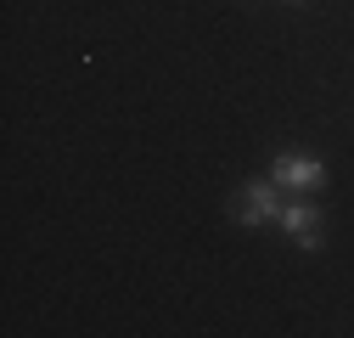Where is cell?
<instances>
[{
    "label": "cell",
    "mask_w": 354,
    "mask_h": 338,
    "mask_svg": "<svg viewBox=\"0 0 354 338\" xmlns=\"http://www.w3.org/2000/svg\"><path fill=\"white\" fill-rule=\"evenodd\" d=\"M231 215H236V226H270L281 215V186L276 181H248L231 197Z\"/></svg>",
    "instance_id": "7a4b0ae2"
},
{
    "label": "cell",
    "mask_w": 354,
    "mask_h": 338,
    "mask_svg": "<svg viewBox=\"0 0 354 338\" xmlns=\"http://www.w3.org/2000/svg\"><path fill=\"white\" fill-rule=\"evenodd\" d=\"M270 181H276L281 192H321V186H326V163L309 158V152H276Z\"/></svg>",
    "instance_id": "3957f363"
},
{
    "label": "cell",
    "mask_w": 354,
    "mask_h": 338,
    "mask_svg": "<svg viewBox=\"0 0 354 338\" xmlns=\"http://www.w3.org/2000/svg\"><path fill=\"white\" fill-rule=\"evenodd\" d=\"M292 6H309V0H292Z\"/></svg>",
    "instance_id": "277c9868"
},
{
    "label": "cell",
    "mask_w": 354,
    "mask_h": 338,
    "mask_svg": "<svg viewBox=\"0 0 354 338\" xmlns=\"http://www.w3.org/2000/svg\"><path fill=\"white\" fill-rule=\"evenodd\" d=\"M276 226H281V231H287V242H292V248H304V254H321V248H326V237H321V203L309 197V192H292V197L281 203Z\"/></svg>",
    "instance_id": "6da1fadb"
}]
</instances>
